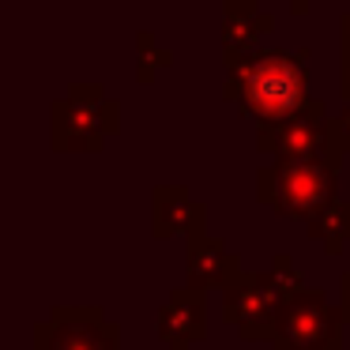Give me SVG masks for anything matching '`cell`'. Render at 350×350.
Listing matches in <instances>:
<instances>
[{
	"instance_id": "5bb4252c",
	"label": "cell",
	"mask_w": 350,
	"mask_h": 350,
	"mask_svg": "<svg viewBox=\"0 0 350 350\" xmlns=\"http://www.w3.org/2000/svg\"><path fill=\"white\" fill-rule=\"evenodd\" d=\"M271 271H275V279L282 282V290H286V294H294V290L305 286V275L297 271V264L286 256V252H275V256H271Z\"/></svg>"
},
{
	"instance_id": "277c9868",
	"label": "cell",
	"mask_w": 350,
	"mask_h": 350,
	"mask_svg": "<svg viewBox=\"0 0 350 350\" xmlns=\"http://www.w3.org/2000/svg\"><path fill=\"white\" fill-rule=\"evenodd\" d=\"M256 151L267 159H290V162H332L342 170L347 154L332 139V109L327 102L312 98L305 109H297L286 121L256 124Z\"/></svg>"
},
{
	"instance_id": "30bf717a",
	"label": "cell",
	"mask_w": 350,
	"mask_h": 350,
	"mask_svg": "<svg viewBox=\"0 0 350 350\" xmlns=\"http://www.w3.org/2000/svg\"><path fill=\"white\" fill-rule=\"evenodd\" d=\"M207 226V207L189 196L185 185H159L151 196V234L159 241L189 237Z\"/></svg>"
},
{
	"instance_id": "3957f363",
	"label": "cell",
	"mask_w": 350,
	"mask_h": 350,
	"mask_svg": "<svg viewBox=\"0 0 350 350\" xmlns=\"http://www.w3.org/2000/svg\"><path fill=\"white\" fill-rule=\"evenodd\" d=\"M121 129V106L102 83H72L64 98L49 106V147L53 151L98 154Z\"/></svg>"
},
{
	"instance_id": "4fadbf2b",
	"label": "cell",
	"mask_w": 350,
	"mask_h": 350,
	"mask_svg": "<svg viewBox=\"0 0 350 350\" xmlns=\"http://www.w3.org/2000/svg\"><path fill=\"white\" fill-rule=\"evenodd\" d=\"M174 64V53L159 46L154 31H139L136 34V83L139 87H151L159 68H170Z\"/></svg>"
},
{
	"instance_id": "9a60e30c",
	"label": "cell",
	"mask_w": 350,
	"mask_h": 350,
	"mask_svg": "<svg viewBox=\"0 0 350 350\" xmlns=\"http://www.w3.org/2000/svg\"><path fill=\"white\" fill-rule=\"evenodd\" d=\"M332 139H335V147L350 159V98H342V106L332 113Z\"/></svg>"
},
{
	"instance_id": "9c48e42d",
	"label": "cell",
	"mask_w": 350,
	"mask_h": 350,
	"mask_svg": "<svg viewBox=\"0 0 350 350\" xmlns=\"http://www.w3.org/2000/svg\"><path fill=\"white\" fill-rule=\"evenodd\" d=\"M241 271V260L226 249L222 237H211L204 230L185 237V286L192 290H222L234 275Z\"/></svg>"
},
{
	"instance_id": "ac0fdd59",
	"label": "cell",
	"mask_w": 350,
	"mask_h": 350,
	"mask_svg": "<svg viewBox=\"0 0 350 350\" xmlns=\"http://www.w3.org/2000/svg\"><path fill=\"white\" fill-rule=\"evenodd\" d=\"M339 309H342V317H347V324H350V271L339 275Z\"/></svg>"
},
{
	"instance_id": "8fae6325",
	"label": "cell",
	"mask_w": 350,
	"mask_h": 350,
	"mask_svg": "<svg viewBox=\"0 0 350 350\" xmlns=\"http://www.w3.org/2000/svg\"><path fill=\"white\" fill-rule=\"evenodd\" d=\"M275 34V16L260 8L256 16H222V57L226 64L264 49V42Z\"/></svg>"
},
{
	"instance_id": "7c38bea8",
	"label": "cell",
	"mask_w": 350,
	"mask_h": 350,
	"mask_svg": "<svg viewBox=\"0 0 350 350\" xmlns=\"http://www.w3.org/2000/svg\"><path fill=\"white\" fill-rule=\"evenodd\" d=\"M305 234L324 249V256H342L350 245V200H332L327 207H320L305 222Z\"/></svg>"
},
{
	"instance_id": "2e32d148",
	"label": "cell",
	"mask_w": 350,
	"mask_h": 350,
	"mask_svg": "<svg viewBox=\"0 0 350 350\" xmlns=\"http://www.w3.org/2000/svg\"><path fill=\"white\" fill-rule=\"evenodd\" d=\"M339 94L350 98V38H339Z\"/></svg>"
},
{
	"instance_id": "7a4b0ae2",
	"label": "cell",
	"mask_w": 350,
	"mask_h": 350,
	"mask_svg": "<svg viewBox=\"0 0 350 350\" xmlns=\"http://www.w3.org/2000/svg\"><path fill=\"white\" fill-rule=\"evenodd\" d=\"M256 200L260 207H271L282 219L309 222L320 207L339 200V166L271 159L256 170Z\"/></svg>"
},
{
	"instance_id": "5b68a950",
	"label": "cell",
	"mask_w": 350,
	"mask_h": 350,
	"mask_svg": "<svg viewBox=\"0 0 350 350\" xmlns=\"http://www.w3.org/2000/svg\"><path fill=\"white\" fill-rule=\"evenodd\" d=\"M342 327L347 317L339 305L327 301L320 286H301L282 301L271 350H342Z\"/></svg>"
},
{
	"instance_id": "d6986e66",
	"label": "cell",
	"mask_w": 350,
	"mask_h": 350,
	"mask_svg": "<svg viewBox=\"0 0 350 350\" xmlns=\"http://www.w3.org/2000/svg\"><path fill=\"white\" fill-rule=\"evenodd\" d=\"M286 8H290V16H309L312 0H286Z\"/></svg>"
},
{
	"instance_id": "8992f818",
	"label": "cell",
	"mask_w": 350,
	"mask_h": 350,
	"mask_svg": "<svg viewBox=\"0 0 350 350\" xmlns=\"http://www.w3.org/2000/svg\"><path fill=\"white\" fill-rule=\"evenodd\" d=\"M286 290L275 279V271H237L234 279L222 286V320L241 332L245 342H271L275 320L282 312Z\"/></svg>"
},
{
	"instance_id": "6da1fadb",
	"label": "cell",
	"mask_w": 350,
	"mask_h": 350,
	"mask_svg": "<svg viewBox=\"0 0 350 350\" xmlns=\"http://www.w3.org/2000/svg\"><path fill=\"white\" fill-rule=\"evenodd\" d=\"M309 57V49H256V53L226 64L222 98L234 102L256 124L286 121L312 102Z\"/></svg>"
},
{
	"instance_id": "e0dca14e",
	"label": "cell",
	"mask_w": 350,
	"mask_h": 350,
	"mask_svg": "<svg viewBox=\"0 0 350 350\" xmlns=\"http://www.w3.org/2000/svg\"><path fill=\"white\" fill-rule=\"evenodd\" d=\"M260 0H222V16H256Z\"/></svg>"
},
{
	"instance_id": "52a82bcc",
	"label": "cell",
	"mask_w": 350,
	"mask_h": 350,
	"mask_svg": "<svg viewBox=\"0 0 350 350\" xmlns=\"http://www.w3.org/2000/svg\"><path fill=\"white\" fill-rule=\"evenodd\" d=\"M34 350H121V327L98 305H53L34 324Z\"/></svg>"
},
{
	"instance_id": "ba28073f",
	"label": "cell",
	"mask_w": 350,
	"mask_h": 350,
	"mask_svg": "<svg viewBox=\"0 0 350 350\" xmlns=\"http://www.w3.org/2000/svg\"><path fill=\"white\" fill-rule=\"evenodd\" d=\"M154 332L166 350H192L207 335V290L174 286L162 309L154 312Z\"/></svg>"
},
{
	"instance_id": "ffe728a7",
	"label": "cell",
	"mask_w": 350,
	"mask_h": 350,
	"mask_svg": "<svg viewBox=\"0 0 350 350\" xmlns=\"http://www.w3.org/2000/svg\"><path fill=\"white\" fill-rule=\"evenodd\" d=\"M339 38H350V12L339 19Z\"/></svg>"
}]
</instances>
